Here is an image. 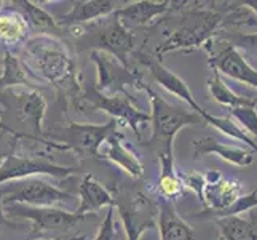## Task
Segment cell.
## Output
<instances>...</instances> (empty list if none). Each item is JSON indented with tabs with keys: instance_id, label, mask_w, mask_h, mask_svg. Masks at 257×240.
<instances>
[{
	"instance_id": "6da1fadb",
	"label": "cell",
	"mask_w": 257,
	"mask_h": 240,
	"mask_svg": "<svg viewBox=\"0 0 257 240\" xmlns=\"http://www.w3.org/2000/svg\"><path fill=\"white\" fill-rule=\"evenodd\" d=\"M138 88L146 92L150 108H152V114H150V122H152V138L149 141H143L139 143L144 147H157L158 155H174L173 144L174 138L182 128L190 127V125H200L203 122L201 115L187 111L181 106H174L168 103L163 96H160L157 92H154L147 84L143 80L139 82Z\"/></svg>"
},
{
	"instance_id": "7a4b0ae2",
	"label": "cell",
	"mask_w": 257,
	"mask_h": 240,
	"mask_svg": "<svg viewBox=\"0 0 257 240\" xmlns=\"http://www.w3.org/2000/svg\"><path fill=\"white\" fill-rule=\"evenodd\" d=\"M224 16L212 8H192L179 20V26L171 32L166 40L155 48V58L162 59L163 55L171 51H190L200 48L211 40Z\"/></svg>"
},
{
	"instance_id": "3957f363",
	"label": "cell",
	"mask_w": 257,
	"mask_h": 240,
	"mask_svg": "<svg viewBox=\"0 0 257 240\" xmlns=\"http://www.w3.org/2000/svg\"><path fill=\"white\" fill-rule=\"evenodd\" d=\"M28 55L40 75L48 82L61 85L75 78V64L64 43L48 34L35 35L24 42Z\"/></svg>"
},
{
	"instance_id": "277c9868",
	"label": "cell",
	"mask_w": 257,
	"mask_h": 240,
	"mask_svg": "<svg viewBox=\"0 0 257 240\" xmlns=\"http://www.w3.org/2000/svg\"><path fill=\"white\" fill-rule=\"evenodd\" d=\"M77 47L80 51H104L113 56L120 64L128 67V56L135 47V35L115 16V12L101 20L90 32H83Z\"/></svg>"
},
{
	"instance_id": "5b68a950",
	"label": "cell",
	"mask_w": 257,
	"mask_h": 240,
	"mask_svg": "<svg viewBox=\"0 0 257 240\" xmlns=\"http://www.w3.org/2000/svg\"><path fill=\"white\" fill-rule=\"evenodd\" d=\"M113 199V208H117L128 240H141L147 230L157 227L158 205L144 192L121 191Z\"/></svg>"
},
{
	"instance_id": "8992f818",
	"label": "cell",
	"mask_w": 257,
	"mask_h": 240,
	"mask_svg": "<svg viewBox=\"0 0 257 240\" xmlns=\"http://www.w3.org/2000/svg\"><path fill=\"white\" fill-rule=\"evenodd\" d=\"M78 95H80L82 103H85L88 108L107 112L115 120H123L135 131L138 138L141 136V130L150 122V114L138 109L133 104L135 100L128 95V92L117 95H102L96 90L94 85H85Z\"/></svg>"
},
{
	"instance_id": "52a82bcc",
	"label": "cell",
	"mask_w": 257,
	"mask_h": 240,
	"mask_svg": "<svg viewBox=\"0 0 257 240\" xmlns=\"http://www.w3.org/2000/svg\"><path fill=\"white\" fill-rule=\"evenodd\" d=\"M0 199L4 205L20 203L28 207H55L56 203L70 202L74 197L40 178H26L0 186Z\"/></svg>"
},
{
	"instance_id": "ba28073f",
	"label": "cell",
	"mask_w": 257,
	"mask_h": 240,
	"mask_svg": "<svg viewBox=\"0 0 257 240\" xmlns=\"http://www.w3.org/2000/svg\"><path fill=\"white\" fill-rule=\"evenodd\" d=\"M118 120L110 119L102 125H91V123H75L70 122L69 127L59 130L51 141L61 144L66 150H72L75 154L90 155L93 158L99 157V149L112 135L117 133Z\"/></svg>"
},
{
	"instance_id": "9c48e42d",
	"label": "cell",
	"mask_w": 257,
	"mask_h": 240,
	"mask_svg": "<svg viewBox=\"0 0 257 240\" xmlns=\"http://www.w3.org/2000/svg\"><path fill=\"white\" fill-rule=\"evenodd\" d=\"M4 213L7 219L23 218L34 223V232L42 230H69L80 224L90 215L82 216L77 213H70L66 210H59L55 207H28L20 203L4 205Z\"/></svg>"
},
{
	"instance_id": "30bf717a",
	"label": "cell",
	"mask_w": 257,
	"mask_h": 240,
	"mask_svg": "<svg viewBox=\"0 0 257 240\" xmlns=\"http://www.w3.org/2000/svg\"><path fill=\"white\" fill-rule=\"evenodd\" d=\"M75 172L74 167H63L53 164L48 158H34V157H23L8 154L0 165V186L26 180V178H34L37 175H48L58 180H64L69 175Z\"/></svg>"
},
{
	"instance_id": "8fae6325",
	"label": "cell",
	"mask_w": 257,
	"mask_h": 240,
	"mask_svg": "<svg viewBox=\"0 0 257 240\" xmlns=\"http://www.w3.org/2000/svg\"><path fill=\"white\" fill-rule=\"evenodd\" d=\"M10 98L15 100L16 106V115L23 123H28L34 131V139L39 141L42 144L51 146L59 150H66L61 144L55 143L51 139H43V119L47 114V101L37 90H31V88H23V90H5Z\"/></svg>"
},
{
	"instance_id": "7c38bea8",
	"label": "cell",
	"mask_w": 257,
	"mask_h": 240,
	"mask_svg": "<svg viewBox=\"0 0 257 240\" xmlns=\"http://www.w3.org/2000/svg\"><path fill=\"white\" fill-rule=\"evenodd\" d=\"M205 47L208 48L209 53L208 63L217 74L220 72L236 80V82L257 88V69H254L247 63L241 53L232 43L225 42L222 43V47H217V45H211L208 42Z\"/></svg>"
},
{
	"instance_id": "4fadbf2b",
	"label": "cell",
	"mask_w": 257,
	"mask_h": 240,
	"mask_svg": "<svg viewBox=\"0 0 257 240\" xmlns=\"http://www.w3.org/2000/svg\"><path fill=\"white\" fill-rule=\"evenodd\" d=\"M91 61L97 69V84L94 85L97 92L102 95H117L126 92L125 87L133 85L138 87L141 77L131 72L130 67L120 64L113 56L104 51H91Z\"/></svg>"
},
{
	"instance_id": "5bb4252c",
	"label": "cell",
	"mask_w": 257,
	"mask_h": 240,
	"mask_svg": "<svg viewBox=\"0 0 257 240\" xmlns=\"http://www.w3.org/2000/svg\"><path fill=\"white\" fill-rule=\"evenodd\" d=\"M238 197H241V184L236 180L222 178L220 172L211 170L205 175V189L201 199L206 205V211H203L200 216L224 210L232 205Z\"/></svg>"
},
{
	"instance_id": "9a60e30c",
	"label": "cell",
	"mask_w": 257,
	"mask_h": 240,
	"mask_svg": "<svg viewBox=\"0 0 257 240\" xmlns=\"http://www.w3.org/2000/svg\"><path fill=\"white\" fill-rule=\"evenodd\" d=\"M135 56L138 58L139 63H143L150 70V74H152L155 82L160 87H163L166 92H170L171 95L184 100L190 106L193 112H197L200 115L206 112L205 109H201V106L197 101H195V96L189 88V85L185 84L179 75L174 74L173 70H170L165 64H162L160 59H157L155 56L146 55V53H141V51L135 53Z\"/></svg>"
},
{
	"instance_id": "2e32d148",
	"label": "cell",
	"mask_w": 257,
	"mask_h": 240,
	"mask_svg": "<svg viewBox=\"0 0 257 240\" xmlns=\"http://www.w3.org/2000/svg\"><path fill=\"white\" fill-rule=\"evenodd\" d=\"M117 4L112 0H83V2H74L70 10L56 18L58 28H75L86 23H93L96 20L112 15L117 10Z\"/></svg>"
},
{
	"instance_id": "e0dca14e",
	"label": "cell",
	"mask_w": 257,
	"mask_h": 240,
	"mask_svg": "<svg viewBox=\"0 0 257 240\" xmlns=\"http://www.w3.org/2000/svg\"><path fill=\"white\" fill-rule=\"evenodd\" d=\"M99 157L118 165L123 172H126L133 178L144 176V165L141 162L139 155L131 149V146L120 133H115L109 139H105L104 150L99 152Z\"/></svg>"
},
{
	"instance_id": "ac0fdd59",
	"label": "cell",
	"mask_w": 257,
	"mask_h": 240,
	"mask_svg": "<svg viewBox=\"0 0 257 240\" xmlns=\"http://www.w3.org/2000/svg\"><path fill=\"white\" fill-rule=\"evenodd\" d=\"M193 158H198L208 154L219 155L225 162L236 165V167H249L254 164V155L249 149L244 146H230L222 141H217L216 138H203L192 143Z\"/></svg>"
},
{
	"instance_id": "d6986e66",
	"label": "cell",
	"mask_w": 257,
	"mask_h": 240,
	"mask_svg": "<svg viewBox=\"0 0 257 240\" xmlns=\"http://www.w3.org/2000/svg\"><path fill=\"white\" fill-rule=\"evenodd\" d=\"M158 221L157 227L160 240H198L193 229L177 215L174 202L158 199Z\"/></svg>"
},
{
	"instance_id": "ffe728a7",
	"label": "cell",
	"mask_w": 257,
	"mask_h": 240,
	"mask_svg": "<svg viewBox=\"0 0 257 240\" xmlns=\"http://www.w3.org/2000/svg\"><path fill=\"white\" fill-rule=\"evenodd\" d=\"M173 2H150V0H143V2H135L126 7H121L115 10V16L123 23L125 28H139V26L149 24L155 18H160L165 13L171 10Z\"/></svg>"
},
{
	"instance_id": "44dd1931",
	"label": "cell",
	"mask_w": 257,
	"mask_h": 240,
	"mask_svg": "<svg viewBox=\"0 0 257 240\" xmlns=\"http://www.w3.org/2000/svg\"><path fill=\"white\" fill-rule=\"evenodd\" d=\"M40 78L28 67L21 58L5 48L4 51V72L0 75V90H13V88H31L37 87Z\"/></svg>"
},
{
	"instance_id": "7402d4cb",
	"label": "cell",
	"mask_w": 257,
	"mask_h": 240,
	"mask_svg": "<svg viewBox=\"0 0 257 240\" xmlns=\"http://www.w3.org/2000/svg\"><path fill=\"white\" fill-rule=\"evenodd\" d=\"M78 195H80V205L75 210L77 215H94L97 210L104 207H113L115 199L113 194L107 191L104 186L96 180L94 176L86 175L78 188Z\"/></svg>"
},
{
	"instance_id": "603a6c76",
	"label": "cell",
	"mask_w": 257,
	"mask_h": 240,
	"mask_svg": "<svg viewBox=\"0 0 257 240\" xmlns=\"http://www.w3.org/2000/svg\"><path fill=\"white\" fill-rule=\"evenodd\" d=\"M160 158V176H158L157 192L160 199L173 200L184 191L181 175L174 168V155H158Z\"/></svg>"
},
{
	"instance_id": "cb8c5ba5",
	"label": "cell",
	"mask_w": 257,
	"mask_h": 240,
	"mask_svg": "<svg viewBox=\"0 0 257 240\" xmlns=\"http://www.w3.org/2000/svg\"><path fill=\"white\" fill-rule=\"evenodd\" d=\"M29 24L26 23L23 15L18 10H0V42L5 48L8 45H16L20 42H26Z\"/></svg>"
},
{
	"instance_id": "d4e9b609",
	"label": "cell",
	"mask_w": 257,
	"mask_h": 240,
	"mask_svg": "<svg viewBox=\"0 0 257 240\" xmlns=\"http://www.w3.org/2000/svg\"><path fill=\"white\" fill-rule=\"evenodd\" d=\"M12 5H15L20 10L26 23L31 24L32 28L42 31V34L59 29L56 24V18H53L47 10H43L37 4L29 2V0H15V2H12Z\"/></svg>"
},
{
	"instance_id": "484cf974",
	"label": "cell",
	"mask_w": 257,
	"mask_h": 240,
	"mask_svg": "<svg viewBox=\"0 0 257 240\" xmlns=\"http://www.w3.org/2000/svg\"><path fill=\"white\" fill-rule=\"evenodd\" d=\"M220 240H257V230L241 216H225L216 219Z\"/></svg>"
},
{
	"instance_id": "4316f807",
	"label": "cell",
	"mask_w": 257,
	"mask_h": 240,
	"mask_svg": "<svg viewBox=\"0 0 257 240\" xmlns=\"http://www.w3.org/2000/svg\"><path fill=\"white\" fill-rule=\"evenodd\" d=\"M208 88H209V93L212 96V100L216 103L225 106L228 109H233V108H241V106H255L254 100H249V98H243V96H238L235 92L230 90V87L224 82L220 75L214 70L208 78Z\"/></svg>"
},
{
	"instance_id": "83f0119b",
	"label": "cell",
	"mask_w": 257,
	"mask_h": 240,
	"mask_svg": "<svg viewBox=\"0 0 257 240\" xmlns=\"http://www.w3.org/2000/svg\"><path fill=\"white\" fill-rule=\"evenodd\" d=\"M201 119H203V122H206L208 125L214 127L219 133H222V135H227L230 138H235L238 141H241L244 147H249L251 150H254V152L257 154V143L249 135H247L244 130H241L240 127H238L230 117H216V115H211V114L205 112L201 115Z\"/></svg>"
},
{
	"instance_id": "f1b7e54d",
	"label": "cell",
	"mask_w": 257,
	"mask_h": 240,
	"mask_svg": "<svg viewBox=\"0 0 257 240\" xmlns=\"http://www.w3.org/2000/svg\"><path fill=\"white\" fill-rule=\"evenodd\" d=\"M255 207H257V189L249 194L241 195V197H238L232 205H228L227 208L216 211V213H211V215H206V216H211L214 219L225 218V216H240V213L249 211L251 208H255Z\"/></svg>"
},
{
	"instance_id": "f546056e",
	"label": "cell",
	"mask_w": 257,
	"mask_h": 240,
	"mask_svg": "<svg viewBox=\"0 0 257 240\" xmlns=\"http://www.w3.org/2000/svg\"><path fill=\"white\" fill-rule=\"evenodd\" d=\"M232 120L238 123V127L249 133V136H257V111L255 106H241V108L230 109Z\"/></svg>"
},
{
	"instance_id": "4dcf8cb0",
	"label": "cell",
	"mask_w": 257,
	"mask_h": 240,
	"mask_svg": "<svg viewBox=\"0 0 257 240\" xmlns=\"http://www.w3.org/2000/svg\"><path fill=\"white\" fill-rule=\"evenodd\" d=\"M113 211H115L113 207H110L107 210L105 218L102 221L99 230H97V235L94 237V240H118L117 227H115V221H113Z\"/></svg>"
},
{
	"instance_id": "1f68e13d",
	"label": "cell",
	"mask_w": 257,
	"mask_h": 240,
	"mask_svg": "<svg viewBox=\"0 0 257 240\" xmlns=\"http://www.w3.org/2000/svg\"><path fill=\"white\" fill-rule=\"evenodd\" d=\"M181 181L184 184V188L192 189L195 194L198 195V199H203V189H205V175H200L197 172H193L190 175H181Z\"/></svg>"
},
{
	"instance_id": "d6a6232c",
	"label": "cell",
	"mask_w": 257,
	"mask_h": 240,
	"mask_svg": "<svg viewBox=\"0 0 257 240\" xmlns=\"http://www.w3.org/2000/svg\"><path fill=\"white\" fill-rule=\"evenodd\" d=\"M228 43L236 48L240 47L243 50L257 51V32L255 34H235L228 39Z\"/></svg>"
},
{
	"instance_id": "836d02e7",
	"label": "cell",
	"mask_w": 257,
	"mask_h": 240,
	"mask_svg": "<svg viewBox=\"0 0 257 240\" xmlns=\"http://www.w3.org/2000/svg\"><path fill=\"white\" fill-rule=\"evenodd\" d=\"M0 131H7V133H10V135H13V136H16V138H21V136H23L21 133H18L16 130H13V128L8 127L7 123L2 120V117H0Z\"/></svg>"
},
{
	"instance_id": "e575fe53",
	"label": "cell",
	"mask_w": 257,
	"mask_h": 240,
	"mask_svg": "<svg viewBox=\"0 0 257 240\" xmlns=\"http://www.w3.org/2000/svg\"><path fill=\"white\" fill-rule=\"evenodd\" d=\"M238 5H241L246 10H251L257 15V0H244V2H240Z\"/></svg>"
},
{
	"instance_id": "d590c367",
	"label": "cell",
	"mask_w": 257,
	"mask_h": 240,
	"mask_svg": "<svg viewBox=\"0 0 257 240\" xmlns=\"http://www.w3.org/2000/svg\"><path fill=\"white\" fill-rule=\"evenodd\" d=\"M7 216H5V213H4V203H2V199H0V226H2L4 223H7Z\"/></svg>"
},
{
	"instance_id": "8d00e7d4",
	"label": "cell",
	"mask_w": 257,
	"mask_h": 240,
	"mask_svg": "<svg viewBox=\"0 0 257 240\" xmlns=\"http://www.w3.org/2000/svg\"><path fill=\"white\" fill-rule=\"evenodd\" d=\"M37 240H86L85 235L80 237H72V238H37Z\"/></svg>"
},
{
	"instance_id": "74e56055",
	"label": "cell",
	"mask_w": 257,
	"mask_h": 240,
	"mask_svg": "<svg viewBox=\"0 0 257 240\" xmlns=\"http://www.w3.org/2000/svg\"><path fill=\"white\" fill-rule=\"evenodd\" d=\"M5 157H7V154H0V165H2V162L5 160Z\"/></svg>"
},
{
	"instance_id": "f35d334b",
	"label": "cell",
	"mask_w": 257,
	"mask_h": 240,
	"mask_svg": "<svg viewBox=\"0 0 257 240\" xmlns=\"http://www.w3.org/2000/svg\"><path fill=\"white\" fill-rule=\"evenodd\" d=\"M141 240H152V237H143Z\"/></svg>"
},
{
	"instance_id": "ab89813d",
	"label": "cell",
	"mask_w": 257,
	"mask_h": 240,
	"mask_svg": "<svg viewBox=\"0 0 257 240\" xmlns=\"http://www.w3.org/2000/svg\"><path fill=\"white\" fill-rule=\"evenodd\" d=\"M2 5H4V2H0V10H2Z\"/></svg>"
},
{
	"instance_id": "60d3db41",
	"label": "cell",
	"mask_w": 257,
	"mask_h": 240,
	"mask_svg": "<svg viewBox=\"0 0 257 240\" xmlns=\"http://www.w3.org/2000/svg\"><path fill=\"white\" fill-rule=\"evenodd\" d=\"M255 111H257V100H255Z\"/></svg>"
},
{
	"instance_id": "b9f144b4",
	"label": "cell",
	"mask_w": 257,
	"mask_h": 240,
	"mask_svg": "<svg viewBox=\"0 0 257 240\" xmlns=\"http://www.w3.org/2000/svg\"><path fill=\"white\" fill-rule=\"evenodd\" d=\"M255 189H257V188H255Z\"/></svg>"
}]
</instances>
